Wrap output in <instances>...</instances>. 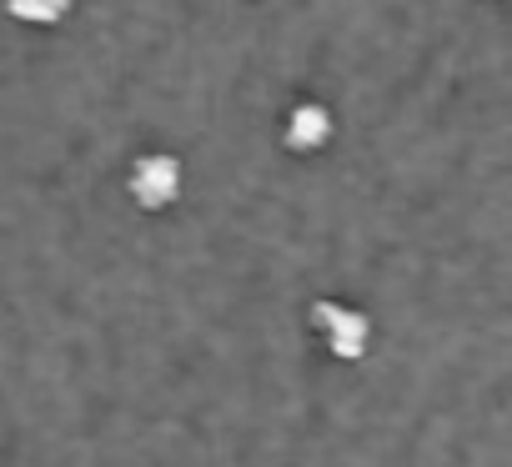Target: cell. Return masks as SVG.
Listing matches in <instances>:
<instances>
[{
	"label": "cell",
	"mask_w": 512,
	"mask_h": 467,
	"mask_svg": "<svg viewBox=\"0 0 512 467\" xmlns=\"http://www.w3.org/2000/svg\"><path fill=\"white\" fill-rule=\"evenodd\" d=\"M307 327L327 347V357H337V362H362L372 352V317L362 307H352V302L317 297L307 307Z\"/></svg>",
	"instance_id": "6da1fadb"
},
{
	"label": "cell",
	"mask_w": 512,
	"mask_h": 467,
	"mask_svg": "<svg viewBox=\"0 0 512 467\" xmlns=\"http://www.w3.org/2000/svg\"><path fill=\"white\" fill-rule=\"evenodd\" d=\"M186 191V166L171 151H141L126 166V196L141 211H171Z\"/></svg>",
	"instance_id": "7a4b0ae2"
},
{
	"label": "cell",
	"mask_w": 512,
	"mask_h": 467,
	"mask_svg": "<svg viewBox=\"0 0 512 467\" xmlns=\"http://www.w3.org/2000/svg\"><path fill=\"white\" fill-rule=\"evenodd\" d=\"M332 136H337V116H332V106H322L312 96L292 101V111L282 116V146L292 156H322L332 146Z\"/></svg>",
	"instance_id": "3957f363"
},
{
	"label": "cell",
	"mask_w": 512,
	"mask_h": 467,
	"mask_svg": "<svg viewBox=\"0 0 512 467\" xmlns=\"http://www.w3.org/2000/svg\"><path fill=\"white\" fill-rule=\"evenodd\" d=\"M71 6H76V0H6V16L21 21V26L46 31V26H61L71 16Z\"/></svg>",
	"instance_id": "277c9868"
},
{
	"label": "cell",
	"mask_w": 512,
	"mask_h": 467,
	"mask_svg": "<svg viewBox=\"0 0 512 467\" xmlns=\"http://www.w3.org/2000/svg\"><path fill=\"white\" fill-rule=\"evenodd\" d=\"M497 6H512V0H497Z\"/></svg>",
	"instance_id": "5b68a950"
}]
</instances>
